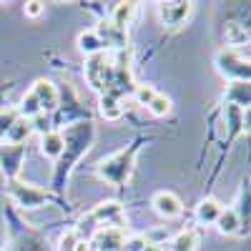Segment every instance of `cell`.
<instances>
[{
	"mask_svg": "<svg viewBox=\"0 0 251 251\" xmlns=\"http://www.w3.org/2000/svg\"><path fill=\"white\" fill-rule=\"evenodd\" d=\"M149 111L153 113V116H169L171 113V100H169V96H161V93H156L153 96V100L149 103Z\"/></svg>",
	"mask_w": 251,
	"mask_h": 251,
	"instance_id": "obj_22",
	"label": "cell"
},
{
	"mask_svg": "<svg viewBox=\"0 0 251 251\" xmlns=\"http://www.w3.org/2000/svg\"><path fill=\"white\" fill-rule=\"evenodd\" d=\"M30 93L35 96V100H38V106H40V111H43V113H50V111L58 108L60 96H58V88L53 86L50 80H38L35 86L30 88Z\"/></svg>",
	"mask_w": 251,
	"mask_h": 251,
	"instance_id": "obj_11",
	"label": "cell"
},
{
	"mask_svg": "<svg viewBox=\"0 0 251 251\" xmlns=\"http://www.w3.org/2000/svg\"><path fill=\"white\" fill-rule=\"evenodd\" d=\"M191 3H158V18L166 28H181L191 15Z\"/></svg>",
	"mask_w": 251,
	"mask_h": 251,
	"instance_id": "obj_8",
	"label": "cell"
},
{
	"mask_svg": "<svg viewBox=\"0 0 251 251\" xmlns=\"http://www.w3.org/2000/svg\"><path fill=\"white\" fill-rule=\"evenodd\" d=\"M30 128H33V131H38L40 136H43V133L53 131V121H50V116H48V113H38V116H33V118H30Z\"/></svg>",
	"mask_w": 251,
	"mask_h": 251,
	"instance_id": "obj_24",
	"label": "cell"
},
{
	"mask_svg": "<svg viewBox=\"0 0 251 251\" xmlns=\"http://www.w3.org/2000/svg\"><path fill=\"white\" fill-rule=\"evenodd\" d=\"M96 138V128H93V123L88 121H80V123H73L66 128V133H63V153L58 158V166H55V174H53V186L63 188V183H66L71 169H73V163L80 158V153H86L91 149V143Z\"/></svg>",
	"mask_w": 251,
	"mask_h": 251,
	"instance_id": "obj_1",
	"label": "cell"
},
{
	"mask_svg": "<svg viewBox=\"0 0 251 251\" xmlns=\"http://www.w3.org/2000/svg\"><path fill=\"white\" fill-rule=\"evenodd\" d=\"M143 251H166V249H161V246H156V244H146Z\"/></svg>",
	"mask_w": 251,
	"mask_h": 251,
	"instance_id": "obj_29",
	"label": "cell"
},
{
	"mask_svg": "<svg viewBox=\"0 0 251 251\" xmlns=\"http://www.w3.org/2000/svg\"><path fill=\"white\" fill-rule=\"evenodd\" d=\"M18 118H20L18 108H0V143L5 141V136H8V131H10V126H13Z\"/></svg>",
	"mask_w": 251,
	"mask_h": 251,
	"instance_id": "obj_21",
	"label": "cell"
},
{
	"mask_svg": "<svg viewBox=\"0 0 251 251\" xmlns=\"http://www.w3.org/2000/svg\"><path fill=\"white\" fill-rule=\"evenodd\" d=\"M214 66L216 71L226 78V80H241V83H249V75H251V68H249V55H244L241 50L226 46V48H219L216 55H214Z\"/></svg>",
	"mask_w": 251,
	"mask_h": 251,
	"instance_id": "obj_3",
	"label": "cell"
},
{
	"mask_svg": "<svg viewBox=\"0 0 251 251\" xmlns=\"http://www.w3.org/2000/svg\"><path fill=\"white\" fill-rule=\"evenodd\" d=\"M78 246H80V236L75 228H68L58 241V251H78Z\"/></svg>",
	"mask_w": 251,
	"mask_h": 251,
	"instance_id": "obj_23",
	"label": "cell"
},
{
	"mask_svg": "<svg viewBox=\"0 0 251 251\" xmlns=\"http://www.w3.org/2000/svg\"><path fill=\"white\" fill-rule=\"evenodd\" d=\"M123 231L121 228H98L91 236V246L93 251H123Z\"/></svg>",
	"mask_w": 251,
	"mask_h": 251,
	"instance_id": "obj_10",
	"label": "cell"
},
{
	"mask_svg": "<svg viewBox=\"0 0 251 251\" xmlns=\"http://www.w3.org/2000/svg\"><path fill=\"white\" fill-rule=\"evenodd\" d=\"M133 15H136V3H121V5H116V10H113L108 23L121 28V30H126V25L133 20Z\"/></svg>",
	"mask_w": 251,
	"mask_h": 251,
	"instance_id": "obj_18",
	"label": "cell"
},
{
	"mask_svg": "<svg viewBox=\"0 0 251 251\" xmlns=\"http://www.w3.org/2000/svg\"><path fill=\"white\" fill-rule=\"evenodd\" d=\"M25 15L28 18H38V15H43V10H46V5L43 3H38V0H30V3H25Z\"/></svg>",
	"mask_w": 251,
	"mask_h": 251,
	"instance_id": "obj_28",
	"label": "cell"
},
{
	"mask_svg": "<svg viewBox=\"0 0 251 251\" xmlns=\"http://www.w3.org/2000/svg\"><path fill=\"white\" fill-rule=\"evenodd\" d=\"M121 113H123V106H121L118 98H113V96H100V116H103V118L116 121Z\"/></svg>",
	"mask_w": 251,
	"mask_h": 251,
	"instance_id": "obj_20",
	"label": "cell"
},
{
	"mask_svg": "<svg viewBox=\"0 0 251 251\" xmlns=\"http://www.w3.org/2000/svg\"><path fill=\"white\" fill-rule=\"evenodd\" d=\"M78 50L83 53V55H98L100 50H103V43H100V38H98V33L96 30H86V33H80L78 35Z\"/></svg>",
	"mask_w": 251,
	"mask_h": 251,
	"instance_id": "obj_17",
	"label": "cell"
},
{
	"mask_svg": "<svg viewBox=\"0 0 251 251\" xmlns=\"http://www.w3.org/2000/svg\"><path fill=\"white\" fill-rule=\"evenodd\" d=\"M146 236H131V239H126L123 241V251H143L146 249Z\"/></svg>",
	"mask_w": 251,
	"mask_h": 251,
	"instance_id": "obj_26",
	"label": "cell"
},
{
	"mask_svg": "<svg viewBox=\"0 0 251 251\" xmlns=\"http://www.w3.org/2000/svg\"><path fill=\"white\" fill-rule=\"evenodd\" d=\"M226 30L231 33V38H228V43H244V40H249V33H246V30H239V28H236V23L226 25Z\"/></svg>",
	"mask_w": 251,
	"mask_h": 251,
	"instance_id": "obj_27",
	"label": "cell"
},
{
	"mask_svg": "<svg viewBox=\"0 0 251 251\" xmlns=\"http://www.w3.org/2000/svg\"><path fill=\"white\" fill-rule=\"evenodd\" d=\"M221 211H224V206L216 199H203L196 206V221L203 224V226H211V224H216V219H219Z\"/></svg>",
	"mask_w": 251,
	"mask_h": 251,
	"instance_id": "obj_14",
	"label": "cell"
},
{
	"mask_svg": "<svg viewBox=\"0 0 251 251\" xmlns=\"http://www.w3.org/2000/svg\"><path fill=\"white\" fill-rule=\"evenodd\" d=\"M216 228H219V234H224V236H234V234H239L241 231V216H239V211L236 208H224V211L219 214V219H216V224H214Z\"/></svg>",
	"mask_w": 251,
	"mask_h": 251,
	"instance_id": "obj_12",
	"label": "cell"
},
{
	"mask_svg": "<svg viewBox=\"0 0 251 251\" xmlns=\"http://www.w3.org/2000/svg\"><path fill=\"white\" fill-rule=\"evenodd\" d=\"M33 128H30V121L28 118H18L13 126H10V131L5 136L3 143H15V146H25V141L30 138Z\"/></svg>",
	"mask_w": 251,
	"mask_h": 251,
	"instance_id": "obj_16",
	"label": "cell"
},
{
	"mask_svg": "<svg viewBox=\"0 0 251 251\" xmlns=\"http://www.w3.org/2000/svg\"><path fill=\"white\" fill-rule=\"evenodd\" d=\"M151 206H153V211H156L161 219H176V216H181V211H183V203H181V199H178L174 191H158V194L151 199Z\"/></svg>",
	"mask_w": 251,
	"mask_h": 251,
	"instance_id": "obj_9",
	"label": "cell"
},
{
	"mask_svg": "<svg viewBox=\"0 0 251 251\" xmlns=\"http://www.w3.org/2000/svg\"><path fill=\"white\" fill-rule=\"evenodd\" d=\"M153 96H156V91L151 86H136L133 88V98L141 103V106H146V108H149V103L153 100Z\"/></svg>",
	"mask_w": 251,
	"mask_h": 251,
	"instance_id": "obj_25",
	"label": "cell"
},
{
	"mask_svg": "<svg viewBox=\"0 0 251 251\" xmlns=\"http://www.w3.org/2000/svg\"><path fill=\"white\" fill-rule=\"evenodd\" d=\"M141 149V138L128 143L126 149L111 153L108 158H103L96 163V174L103 178V181H108L111 186L116 188H123L126 183L131 181V174H133V166H136V153Z\"/></svg>",
	"mask_w": 251,
	"mask_h": 251,
	"instance_id": "obj_2",
	"label": "cell"
},
{
	"mask_svg": "<svg viewBox=\"0 0 251 251\" xmlns=\"http://www.w3.org/2000/svg\"><path fill=\"white\" fill-rule=\"evenodd\" d=\"M196 246H199V234L194 228H186L178 236H174L169 251H196Z\"/></svg>",
	"mask_w": 251,
	"mask_h": 251,
	"instance_id": "obj_19",
	"label": "cell"
},
{
	"mask_svg": "<svg viewBox=\"0 0 251 251\" xmlns=\"http://www.w3.org/2000/svg\"><path fill=\"white\" fill-rule=\"evenodd\" d=\"M226 103H231V106H236L241 111H249V83H241V80L228 83Z\"/></svg>",
	"mask_w": 251,
	"mask_h": 251,
	"instance_id": "obj_15",
	"label": "cell"
},
{
	"mask_svg": "<svg viewBox=\"0 0 251 251\" xmlns=\"http://www.w3.org/2000/svg\"><path fill=\"white\" fill-rule=\"evenodd\" d=\"M91 219L98 224V228H121V231H123V224H126L123 206L118 201H103V203H98L91 211Z\"/></svg>",
	"mask_w": 251,
	"mask_h": 251,
	"instance_id": "obj_7",
	"label": "cell"
},
{
	"mask_svg": "<svg viewBox=\"0 0 251 251\" xmlns=\"http://www.w3.org/2000/svg\"><path fill=\"white\" fill-rule=\"evenodd\" d=\"M63 146L66 143H63V133L60 131H48V133L40 136V153H43L46 158H50V161L60 158Z\"/></svg>",
	"mask_w": 251,
	"mask_h": 251,
	"instance_id": "obj_13",
	"label": "cell"
},
{
	"mask_svg": "<svg viewBox=\"0 0 251 251\" xmlns=\"http://www.w3.org/2000/svg\"><path fill=\"white\" fill-rule=\"evenodd\" d=\"M23 161H25V146L0 143V171H3L5 181H15L20 176Z\"/></svg>",
	"mask_w": 251,
	"mask_h": 251,
	"instance_id": "obj_6",
	"label": "cell"
},
{
	"mask_svg": "<svg viewBox=\"0 0 251 251\" xmlns=\"http://www.w3.org/2000/svg\"><path fill=\"white\" fill-rule=\"evenodd\" d=\"M5 191H8L10 201L18 208H23V211H35V208H40V206H46L48 201H53V196L46 191V188H38L33 183H23L20 178L8 181Z\"/></svg>",
	"mask_w": 251,
	"mask_h": 251,
	"instance_id": "obj_4",
	"label": "cell"
},
{
	"mask_svg": "<svg viewBox=\"0 0 251 251\" xmlns=\"http://www.w3.org/2000/svg\"><path fill=\"white\" fill-rule=\"evenodd\" d=\"M86 80L88 86L98 93H106L108 83H111V58L108 55H91L88 63H86Z\"/></svg>",
	"mask_w": 251,
	"mask_h": 251,
	"instance_id": "obj_5",
	"label": "cell"
}]
</instances>
